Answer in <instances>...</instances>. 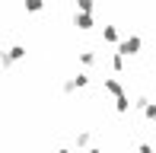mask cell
Here are the masks:
<instances>
[{"mask_svg":"<svg viewBox=\"0 0 156 153\" xmlns=\"http://www.w3.org/2000/svg\"><path fill=\"white\" fill-rule=\"evenodd\" d=\"M140 48V38L134 35V38H127V41H121V48H118V54H134Z\"/></svg>","mask_w":156,"mask_h":153,"instance_id":"obj_1","label":"cell"},{"mask_svg":"<svg viewBox=\"0 0 156 153\" xmlns=\"http://www.w3.org/2000/svg\"><path fill=\"white\" fill-rule=\"evenodd\" d=\"M140 153H153V147H147V144H144V147H140Z\"/></svg>","mask_w":156,"mask_h":153,"instance_id":"obj_3","label":"cell"},{"mask_svg":"<svg viewBox=\"0 0 156 153\" xmlns=\"http://www.w3.org/2000/svg\"><path fill=\"white\" fill-rule=\"evenodd\" d=\"M102 38H105V41H115V38H118V32H115V29H112V26H108V29L102 32Z\"/></svg>","mask_w":156,"mask_h":153,"instance_id":"obj_2","label":"cell"}]
</instances>
